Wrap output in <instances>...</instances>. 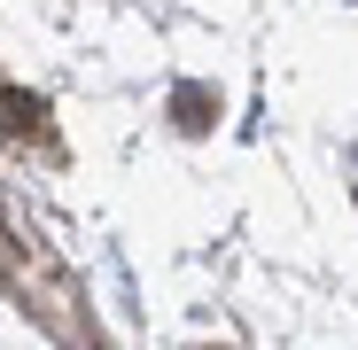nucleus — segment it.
I'll return each mask as SVG.
<instances>
[{"label":"nucleus","instance_id":"1","mask_svg":"<svg viewBox=\"0 0 358 350\" xmlns=\"http://www.w3.org/2000/svg\"><path fill=\"white\" fill-rule=\"evenodd\" d=\"M31 133H47V101L24 86H0V140H31Z\"/></svg>","mask_w":358,"mask_h":350},{"label":"nucleus","instance_id":"2","mask_svg":"<svg viewBox=\"0 0 358 350\" xmlns=\"http://www.w3.org/2000/svg\"><path fill=\"white\" fill-rule=\"evenodd\" d=\"M171 109H179V125H187V133H203V125H210V109H218V94H210V86H179Z\"/></svg>","mask_w":358,"mask_h":350}]
</instances>
